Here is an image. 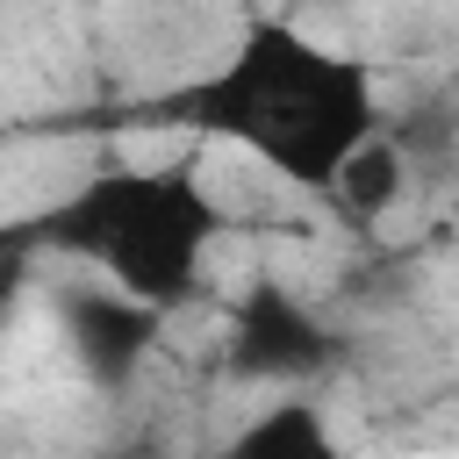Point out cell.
<instances>
[{
	"label": "cell",
	"mask_w": 459,
	"mask_h": 459,
	"mask_svg": "<svg viewBox=\"0 0 459 459\" xmlns=\"http://www.w3.org/2000/svg\"><path fill=\"white\" fill-rule=\"evenodd\" d=\"M122 122L237 143L287 186L323 194L337 179V165L380 129V93L359 57L316 43L308 29H294L280 14H251L222 65H208L201 79H186L172 93L136 100Z\"/></svg>",
	"instance_id": "1"
},
{
	"label": "cell",
	"mask_w": 459,
	"mask_h": 459,
	"mask_svg": "<svg viewBox=\"0 0 459 459\" xmlns=\"http://www.w3.org/2000/svg\"><path fill=\"white\" fill-rule=\"evenodd\" d=\"M215 237H222V208L194 165H100L57 208L22 222L14 244L72 251L100 280L172 316L179 301L201 294Z\"/></svg>",
	"instance_id": "2"
},
{
	"label": "cell",
	"mask_w": 459,
	"mask_h": 459,
	"mask_svg": "<svg viewBox=\"0 0 459 459\" xmlns=\"http://www.w3.org/2000/svg\"><path fill=\"white\" fill-rule=\"evenodd\" d=\"M222 359H230L237 380H280V387H294V380H316L337 359V337H330V323L287 280L258 273L230 301V344H222Z\"/></svg>",
	"instance_id": "3"
},
{
	"label": "cell",
	"mask_w": 459,
	"mask_h": 459,
	"mask_svg": "<svg viewBox=\"0 0 459 459\" xmlns=\"http://www.w3.org/2000/svg\"><path fill=\"white\" fill-rule=\"evenodd\" d=\"M57 316H65V344H72V359L86 366L93 387H129L136 366H143L151 344H158V323H165V308L136 301V294L115 287V280L65 287V294H57Z\"/></svg>",
	"instance_id": "4"
},
{
	"label": "cell",
	"mask_w": 459,
	"mask_h": 459,
	"mask_svg": "<svg viewBox=\"0 0 459 459\" xmlns=\"http://www.w3.org/2000/svg\"><path fill=\"white\" fill-rule=\"evenodd\" d=\"M402 179H409L402 143L373 129V136L337 165V179L323 186V201H330V215H344L351 230H373V222H387V208L402 201Z\"/></svg>",
	"instance_id": "5"
},
{
	"label": "cell",
	"mask_w": 459,
	"mask_h": 459,
	"mask_svg": "<svg viewBox=\"0 0 459 459\" xmlns=\"http://www.w3.org/2000/svg\"><path fill=\"white\" fill-rule=\"evenodd\" d=\"M237 459H330V423L316 402H273L230 437Z\"/></svg>",
	"instance_id": "6"
},
{
	"label": "cell",
	"mask_w": 459,
	"mask_h": 459,
	"mask_svg": "<svg viewBox=\"0 0 459 459\" xmlns=\"http://www.w3.org/2000/svg\"><path fill=\"white\" fill-rule=\"evenodd\" d=\"M14 280H22V244L7 237V244H0V316H7V301H14Z\"/></svg>",
	"instance_id": "7"
},
{
	"label": "cell",
	"mask_w": 459,
	"mask_h": 459,
	"mask_svg": "<svg viewBox=\"0 0 459 459\" xmlns=\"http://www.w3.org/2000/svg\"><path fill=\"white\" fill-rule=\"evenodd\" d=\"M452 172H459V151H452ZM452 230H459V179H452V215H445Z\"/></svg>",
	"instance_id": "8"
}]
</instances>
